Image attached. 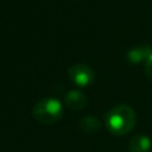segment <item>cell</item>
Wrapping results in <instances>:
<instances>
[{
	"mask_svg": "<svg viewBox=\"0 0 152 152\" xmlns=\"http://www.w3.org/2000/svg\"><path fill=\"white\" fill-rule=\"evenodd\" d=\"M137 122L134 109L128 104H118L113 107L106 115V126L114 135L128 134Z\"/></svg>",
	"mask_w": 152,
	"mask_h": 152,
	"instance_id": "6da1fadb",
	"label": "cell"
},
{
	"mask_svg": "<svg viewBox=\"0 0 152 152\" xmlns=\"http://www.w3.org/2000/svg\"><path fill=\"white\" fill-rule=\"evenodd\" d=\"M32 115L38 122L43 125H52L61 120L63 115V107L57 99L45 97L34 104Z\"/></svg>",
	"mask_w": 152,
	"mask_h": 152,
	"instance_id": "7a4b0ae2",
	"label": "cell"
},
{
	"mask_svg": "<svg viewBox=\"0 0 152 152\" xmlns=\"http://www.w3.org/2000/svg\"><path fill=\"white\" fill-rule=\"evenodd\" d=\"M70 80L78 87H88L94 82L95 75L91 68H89L86 64L76 63L71 65L68 70Z\"/></svg>",
	"mask_w": 152,
	"mask_h": 152,
	"instance_id": "3957f363",
	"label": "cell"
},
{
	"mask_svg": "<svg viewBox=\"0 0 152 152\" xmlns=\"http://www.w3.org/2000/svg\"><path fill=\"white\" fill-rule=\"evenodd\" d=\"M64 102L72 110H82L86 108L88 100H87V96L82 91L74 89V90H70L65 94Z\"/></svg>",
	"mask_w": 152,
	"mask_h": 152,
	"instance_id": "277c9868",
	"label": "cell"
},
{
	"mask_svg": "<svg viewBox=\"0 0 152 152\" xmlns=\"http://www.w3.org/2000/svg\"><path fill=\"white\" fill-rule=\"evenodd\" d=\"M151 55H152V48L150 45H140L131 49L127 52V59L132 64H139L141 62H146Z\"/></svg>",
	"mask_w": 152,
	"mask_h": 152,
	"instance_id": "5b68a950",
	"label": "cell"
},
{
	"mask_svg": "<svg viewBox=\"0 0 152 152\" xmlns=\"http://www.w3.org/2000/svg\"><path fill=\"white\" fill-rule=\"evenodd\" d=\"M151 147V140L147 135H135L128 141L129 152H148Z\"/></svg>",
	"mask_w": 152,
	"mask_h": 152,
	"instance_id": "8992f818",
	"label": "cell"
},
{
	"mask_svg": "<svg viewBox=\"0 0 152 152\" xmlns=\"http://www.w3.org/2000/svg\"><path fill=\"white\" fill-rule=\"evenodd\" d=\"M100 126H101V124H100L99 119L93 115L84 116L80 121V129L84 133H95L99 131Z\"/></svg>",
	"mask_w": 152,
	"mask_h": 152,
	"instance_id": "52a82bcc",
	"label": "cell"
},
{
	"mask_svg": "<svg viewBox=\"0 0 152 152\" xmlns=\"http://www.w3.org/2000/svg\"><path fill=\"white\" fill-rule=\"evenodd\" d=\"M145 72H146V76L150 80H152V55L145 62Z\"/></svg>",
	"mask_w": 152,
	"mask_h": 152,
	"instance_id": "ba28073f",
	"label": "cell"
}]
</instances>
